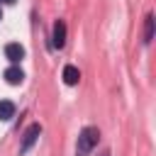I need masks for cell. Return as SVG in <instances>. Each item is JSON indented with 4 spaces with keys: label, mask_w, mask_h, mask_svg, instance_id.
I'll return each instance as SVG.
<instances>
[{
    "label": "cell",
    "mask_w": 156,
    "mask_h": 156,
    "mask_svg": "<svg viewBox=\"0 0 156 156\" xmlns=\"http://www.w3.org/2000/svg\"><path fill=\"white\" fill-rule=\"evenodd\" d=\"M0 20H2V12H0Z\"/></svg>",
    "instance_id": "cell-11"
},
{
    "label": "cell",
    "mask_w": 156,
    "mask_h": 156,
    "mask_svg": "<svg viewBox=\"0 0 156 156\" xmlns=\"http://www.w3.org/2000/svg\"><path fill=\"white\" fill-rule=\"evenodd\" d=\"M100 141V129L98 127H85L80 134H78V141H76V156H88L95 144Z\"/></svg>",
    "instance_id": "cell-1"
},
{
    "label": "cell",
    "mask_w": 156,
    "mask_h": 156,
    "mask_svg": "<svg viewBox=\"0 0 156 156\" xmlns=\"http://www.w3.org/2000/svg\"><path fill=\"white\" fill-rule=\"evenodd\" d=\"M5 2H10V5H12V2H15V0H5Z\"/></svg>",
    "instance_id": "cell-10"
},
{
    "label": "cell",
    "mask_w": 156,
    "mask_h": 156,
    "mask_svg": "<svg viewBox=\"0 0 156 156\" xmlns=\"http://www.w3.org/2000/svg\"><path fill=\"white\" fill-rule=\"evenodd\" d=\"M51 44H54L56 49H63V46H66V22H63V20H56V22H54Z\"/></svg>",
    "instance_id": "cell-3"
},
{
    "label": "cell",
    "mask_w": 156,
    "mask_h": 156,
    "mask_svg": "<svg viewBox=\"0 0 156 156\" xmlns=\"http://www.w3.org/2000/svg\"><path fill=\"white\" fill-rule=\"evenodd\" d=\"M39 134H41V124H29L27 129H24V134H22V141H20V156H24L37 141H39Z\"/></svg>",
    "instance_id": "cell-2"
},
{
    "label": "cell",
    "mask_w": 156,
    "mask_h": 156,
    "mask_svg": "<svg viewBox=\"0 0 156 156\" xmlns=\"http://www.w3.org/2000/svg\"><path fill=\"white\" fill-rule=\"evenodd\" d=\"M154 39V15H146L144 20V44H151Z\"/></svg>",
    "instance_id": "cell-8"
},
{
    "label": "cell",
    "mask_w": 156,
    "mask_h": 156,
    "mask_svg": "<svg viewBox=\"0 0 156 156\" xmlns=\"http://www.w3.org/2000/svg\"><path fill=\"white\" fill-rule=\"evenodd\" d=\"M5 56H7L12 63H17V61H22V58H24V46H22V44H17V41H12V44H7V46H5Z\"/></svg>",
    "instance_id": "cell-4"
},
{
    "label": "cell",
    "mask_w": 156,
    "mask_h": 156,
    "mask_svg": "<svg viewBox=\"0 0 156 156\" xmlns=\"http://www.w3.org/2000/svg\"><path fill=\"white\" fill-rule=\"evenodd\" d=\"M100 156H110V151H102V154H100Z\"/></svg>",
    "instance_id": "cell-9"
},
{
    "label": "cell",
    "mask_w": 156,
    "mask_h": 156,
    "mask_svg": "<svg viewBox=\"0 0 156 156\" xmlns=\"http://www.w3.org/2000/svg\"><path fill=\"white\" fill-rule=\"evenodd\" d=\"M78 80H80V71L76 66H66L63 68V83L66 85H78Z\"/></svg>",
    "instance_id": "cell-6"
},
{
    "label": "cell",
    "mask_w": 156,
    "mask_h": 156,
    "mask_svg": "<svg viewBox=\"0 0 156 156\" xmlns=\"http://www.w3.org/2000/svg\"><path fill=\"white\" fill-rule=\"evenodd\" d=\"M15 117V105L10 100H0V119H12Z\"/></svg>",
    "instance_id": "cell-7"
},
{
    "label": "cell",
    "mask_w": 156,
    "mask_h": 156,
    "mask_svg": "<svg viewBox=\"0 0 156 156\" xmlns=\"http://www.w3.org/2000/svg\"><path fill=\"white\" fill-rule=\"evenodd\" d=\"M5 80H7L10 85H20V83L24 80V73H22V68H17V66H10V68L5 71Z\"/></svg>",
    "instance_id": "cell-5"
}]
</instances>
